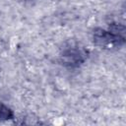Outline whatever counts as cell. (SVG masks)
<instances>
[{
	"label": "cell",
	"mask_w": 126,
	"mask_h": 126,
	"mask_svg": "<svg viewBox=\"0 0 126 126\" xmlns=\"http://www.w3.org/2000/svg\"><path fill=\"white\" fill-rule=\"evenodd\" d=\"M94 41L101 48H119L124 44V27L112 24L108 29L97 28L94 31Z\"/></svg>",
	"instance_id": "cell-1"
},
{
	"label": "cell",
	"mask_w": 126,
	"mask_h": 126,
	"mask_svg": "<svg viewBox=\"0 0 126 126\" xmlns=\"http://www.w3.org/2000/svg\"><path fill=\"white\" fill-rule=\"evenodd\" d=\"M87 58L88 51L77 44L68 45L60 53V63L68 69L79 68L86 62Z\"/></svg>",
	"instance_id": "cell-2"
},
{
	"label": "cell",
	"mask_w": 126,
	"mask_h": 126,
	"mask_svg": "<svg viewBox=\"0 0 126 126\" xmlns=\"http://www.w3.org/2000/svg\"><path fill=\"white\" fill-rule=\"evenodd\" d=\"M13 118H14L13 111L8 106L1 103L0 104V119L1 120H9V119H13Z\"/></svg>",
	"instance_id": "cell-3"
},
{
	"label": "cell",
	"mask_w": 126,
	"mask_h": 126,
	"mask_svg": "<svg viewBox=\"0 0 126 126\" xmlns=\"http://www.w3.org/2000/svg\"><path fill=\"white\" fill-rule=\"evenodd\" d=\"M23 1H27V2H30V1H32V0H23Z\"/></svg>",
	"instance_id": "cell-4"
}]
</instances>
